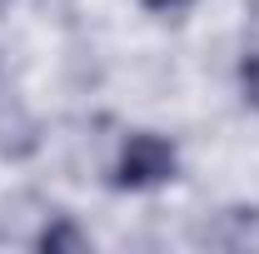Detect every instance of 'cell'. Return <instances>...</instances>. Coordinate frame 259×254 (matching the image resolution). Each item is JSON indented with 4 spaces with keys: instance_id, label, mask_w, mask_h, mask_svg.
<instances>
[{
    "instance_id": "cell-1",
    "label": "cell",
    "mask_w": 259,
    "mask_h": 254,
    "mask_svg": "<svg viewBox=\"0 0 259 254\" xmlns=\"http://www.w3.org/2000/svg\"><path fill=\"white\" fill-rule=\"evenodd\" d=\"M175 170H180V150L164 135H155V130H140L115 155V190H135V194L155 190V185L175 180Z\"/></svg>"
},
{
    "instance_id": "cell-2",
    "label": "cell",
    "mask_w": 259,
    "mask_h": 254,
    "mask_svg": "<svg viewBox=\"0 0 259 254\" xmlns=\"http://www.w3.org/2000/svg\"><path fill=\"white\" fill-rule=\"evenodd\" d=\"M40 145V130H35V120L15 105L10 115H0V155L5 159H25Z\"/></svg>"
},
{
    "instance_id": "cell-3",
    "label": "cell",
    "mask_w": 259,
    "mask_h": 254,
    "mask_svg": "<svg viewBox=\"0 0 259 254\" xmlns=\"http://www.w3.org/2000/svg\"><path fill=\"white\" fill-rule=\"evenodd\" d=\"M35 249H45V254H85L90 249V234L80 229L75 220H50L40 234H35Z\"/></svg>"
},
{
    "instance_id": "cell-4",
    "label": "cell",
    "mask_w": 259,
    "mask_h": 254,
    "mask_svg": "<svg viewBox=\"0 0 259 254\" xmlns=\"http://www.w3.org/2000/svg\"><path fill=\"white\" fill-rule=\"evenodd\" d=\"M239 95H244L249 110H259V50L239 60Z\"/></svg>"
},
{
    "instance_id": "cell-5",
    "label": "cell",
    "mask_w": 259,
    "mask_h": 254,
    "mask_svg": "<svg viewBox=\"0 0 259 254\" xmlns=\"http://www.w3.org/2000/svg\"><path fill=\"white\" fill-rule=\"evenodd\" d=\"M194 0H145V10H185Z\"/></svg>"
},
{
    "instance_id": "cell-6",
    "label": "cell",
    "mask_w": 259,
    "mask_h": 254,
    "mask_svg": "<svg viewBox=\"0 0 259 254\" xmlns=\"http://www.w3.org/2000/svg\"><path fill=\"white\" fill-rule=\"evenodd\" d=\"M5 5H10V0H0V10H5Z\"/></svg>"
}]
</instances>
